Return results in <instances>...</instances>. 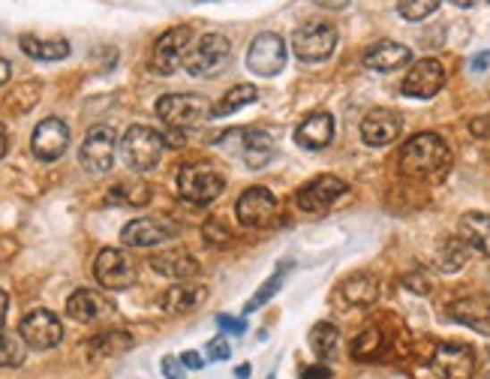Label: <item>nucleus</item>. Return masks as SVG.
Returning a JSON list of instances; mask_svg holds the SVG:
<instances>
[{
  "label": "nucleus",
  "mask_w": 490,
  "mask_h": 379,
  "mask_svg": "<svg viewBox=\"0 0 490 379\" xmlns=\"http://www.w3.org/2000/svg\"><path fill=\"white\" fill-rule=\"evenodd\" d=\"M401 169L403 175L418 181H439L452 169V147L445 145L443 136L436 133H418L401 147Z\"/></svg>",
  "instance_id": "obj_1"
},
{
  "label": "nucleus",
  "mask_w": 490,
  "mask_h": 379,
  "mask_svg": "<svg viewBox=\"0 0 490 379\" xmlns=\"http://www.w3.org/2000/svg\"><path fill=\"white\" fill-rule=\"evenodd\" d=\"M163 147H165V136L156 133L151 127H130L127 133L121 139V156L127 163V169L132 172H151L163 156Z\"/></svg>",
  "instance_id": "obj_2"
},
{
  "label": "nucleus",
  "mask_w": 490,
  "mask_h": 379,
  "mask_svg": "<svg viewBox=\"0 0 490 379\" xmlns=\"http://www.w3.org/2000/svg\"><path fill=\"white\" fill-rule=\"evenodd\" d=\"M156 118L169 123L172 130H190L205 123L211 114V103L199 94H165L156 103Z\"/></svg>",
  "instance_id": "obj_3"
},
{
  "label": "nucleus",
  "mask_w": 490,
  "mask_h": 379,
  "mask_svg": "<svg viewBox=\"0 0 490 379\" xmlns=\"http://www.w3.org/2000/svg\"><path fill=\"white\" fill-rule=\"evenodd\" d=\"M226 187V178L211 163H190L178 172V190L190 205H211Z\"/></svg>",
  "instance_id": "obj_4"
},
{
  "label": "nucleus",
  "mask_w": 490,
  "mask_h": 379,
  "mask_svg": "<svg viewBox=\"0 0 490 379\" xmlns=\"http://www.w3.org/2000/svg\"><path fill=\"white\" fill-rule=\"evenodd\" d=\"M232 61V43L223 34H205L193 48H187L184 70L190 76H220Z\"/></svg>",
  "instance_id": "obj_5"
},
{
  "label": "nucleus",
  "mask_w": 490,
  "mask_h": 379,
  "mask_svg": "<svg viewBox=\"0 0 490 379\" xmlns=\"http://www.w3.org/2000/svg\"><path fill=\"white\" fill-rule=\"evenodd\" d=\"M280 202L268 187H250L241 193V199L235 205V217L241 226L247 229H265L277 220Z\"/></svg>",
  "instance_id": "obj_6"
},
{
  "label": "nucleus",
  "mask_w": 490,
  "mask_h": 379,
  "mask_svg": "<svg viewBox=\"0 0 490 379\" xmlns=\"http://www.w3.org/2000/svg\"><path fill=\"white\" fill-rule=\"evenodd\" d=\"M190 37H193V30H190L187 24H181V28L165 30V34L156 39L151 48V70L156 76H172V72H178V67H184Z\"/></svg>",
  "instance_id": "obj_7"
},
{
  "label": "nucleus",
  "mask_w": 490,
  "mask_h": 379,
  "mask_svg": "<svg viewBox=\"0 0 490 379\" xmlns=\"http://www.w3.org/2000/svg\"><path fill=\"white\" fill-rule=\"evenodd\" d=\"M334 46H337V30L334 24H325V21H310L292 34L295 55L307 63L325 61V57H331V52H334Z\"/></svg>",
  "instance_id": "obj_8"
},
{
  "label": "nucleus",
  "mask_w": 490,
  "mask_h": 379,
  "mask_svg": "<svg viewBox=\"0 0 490 379\" xmlns=\"http://www.w3.org/2000/svg\"><path fill=\"white\" fill-rule=\"evenodd\" d=\"M114 151H118V139H114V130L106 127V123H97V127L88 130L85 145H81V166L94 175H103V172L112 169L114 163Z\"/></svg>",
  "instance_id": "obj_9"
},
{
  "label": "nucleus",
  "mask_w": 490,
  "mask_h": 379,
  "mask_svg": "<svg viewBox=\"0 0 490 379\" xmlns=\"http://www.w3.org/2000/svg\"><path fill=\"white\" fill-rule=\"evenodd\" d=\"M247 67L256 76H277L280 70L286 67V43L280 34H259L250 43V52H247Z\"/></svg>",
  "instance_id": "obj_10"
},
{
  "label": "nucleus",
  "mask_w": 490,
  "mask_h": 379,
  "mask_svg": "<svg viewBox=\"0 0 490 379\" xmlns=\"http://www.w3.org/2000/svg\"><path fill=\"white\" fill-rule=\"evenodd\" d=\"M430 367L439 379H472L476 374V352L467 343H439L430 358Z\"/></svg>",
  "instance_id": "obj_11"
},
{
  "label": "nucleus",
  "mask_w": 490,
  "mask_h": 379,
  "mask_svg": "<svg viewBox=\"0 0 490 379\" xmlns=\"http://www.w3.org/2000/svg\"><path fill=\"white\" fill-rule=\"evenodd\" d=\"M19 334L33 350H55V346L63 341V325L52 310L39 307V310H30L28 316L21 319Z\"/></svg>",
  "instance_id": "obj_12"
},
{
  "label": "nucleus",
  "mask_w": 490,
  "mask_h": 379,
  "mask_svg": "<svg viewBox=\"0 0 490 379\" xmlns=\"http://www.w3.org/2000/svg\"><path fill=\"white\" fill-rule=\"evenodd\" d=\"M346 193V181L337 178V175H319L313 178L310 184H304L298 190V208L307 211V214H322L334 205L340 196Z\"/></svg>",
  "instance_id": "obj_13"
},
{
  "label": "nucleus",
  "mask_w": 490,
  "mask_h": 379,
  "mask_svg": "<svg viewBox=\"0 0 490 379\" xmlns=\"http://www.w3.org/2000/svg\"><path fill=\"white\" fill-rule=\"evenodd\" d=\"M94 274L103 290H127V286H132V280H136V268H132L127 253L109 247V250H103L97 257Z\"/></svg>",
  "instance_id": "obj_14"
},
{
  "label": "nucleus",
  "mask_w": 490,
  "mask_h": 379,
  "mask_svg": "<svg viewBox=\"0 0 490 379\" xmlns=\"http://www.w3.org/2000/svg\"><path fill=\"white\" fill-rule=\"evenodd\" d=\"M445 85V67L434 57H425V61L412 63V70L406 72L403 79V94L415 97V100H430L436 97Z\"/></svg>",
  "instance_id": "obj_15"
},
{
  "label": "nucleus",
  "mask_w": 490,
  "mask_h": 379,
  "mask_svg": "<svg viewBox=\"0 0 490 379\" xmlns=\"http://www.w3.org/2000/svg\"><path fill=\"white\" fill-rule=\"evenodd\" d=\"M178 235V223L169 217H139L123 226L121 241L127 247H156L163 241H172Z\"/></svg>",
  "instance_id": "obj_16"
},
{
  "label": "nucleus",
  "mask_w": 490,
  "mask_h": 379,
  "mask_svg": "<svg viewBox=\"0 0 490 379\" xmlns=\"http://www.w3.org/2000/svg\"><path fill=\"white\" fill-rule=\"evenodd\" d=\"M66 145H70V127L61 118H46L37 123L30 136V147L33 154L43 163H55L66 154Z\"/></svg>",
  "instance_id": "obj_17"
},
{
  "label": "nucleus",
  "mask_w": 490,
  "mask_h": 379,
  "mask_svg": "<svg viewBox=\"0 0 490 379\" xmlns=\"http://www.w3.org/2000/svg\"><path fill=\"white\" fill-rule=\"evenodd\" d=\"M448 316L460 325H469L472 332L487 334L490 337V295H463V299L452 301L448 307Z\"/></svg>",
  "instance_id": "obj_18"
},
{
  "label": "nucleus",
  "mask_w": 490,
  "mask_h": 379,
  "mask_svg": "<svg viewBox=\"0 0 490 379\" xmlns=\"http://www.w3.org/2000/svg\"><path fill=\"white\" fill-rule=\"evenodd\" d=\"M397 136H401V118L392 109H373L361 121V139L370 147L392 145Z\"/></svg>",
  "instance_id": "obj_19"
},
{
  "label": "nucleus",
  "mask_w": 490,
  "mask_h": 379,
  "mask_svg": "<svg viewBox=\"0 0 490 379\" xmlns=\"http://www.w3.org/2000/svg\"><path fill=\"white\" fill-rule=\"evenodd\" d=\"M334 139V118L328 112H317L310 118L301 121V127L295 130V142L307 147V151H322Z\"/></svg>",
  "instance_id": "obj_20"
},
{
  "label": "nucleus",
  "mask_w": 490,
  "mask_h": 379,
  "mask_svg": "<svg viewBox=\"0 0 490 379\" xmlns=\"http://www.w3.org/2000/svg\"><path fill=\"white\" fill-rule=\"evenodd\" d=\"M410 61H412V52H410V48L401 46V43H392V39L370 46L368 52H364V67H368V70H376V72L403 70Z\"/></svg>",
  "instance_id": "obj_21"
},
{
  "label": "nucleus",
  "mask_w": 490,
  "mask_h": 379,
  "mask_svg": "<svg viewBox=\"0 0 490 379\" xmlns=\"http://www.w3.org/2000/svg\"><path fill=\"white\" fill-rule=\"evenodd\" d=\"M151 268L156 274L169 277V280H190L199 274V262L196 257H190L187 250H160L151 257Z\"/></svg>",
  "instance_id": "obj_22"
},
{
  "label": "nucleus",
  "mask_w": 490,
  "mask_h": 379,
  "mask_svg": "<svg viewBox=\"0 0 490 379\" xmlns=\"http://www.w3.org/2000/svg\"><path fill=\"white\" fill-rule=\"evenodd\" d=\"M205 286L199 283H187V280H178L172 290H165V295L160 299V307L169 313V316H181V313L196 310L199 304L205 301Z\"/></svg>",
  "instance_id": "obj_23"
},
{
  "label": "nucleus",
  "mask_w": 490,
  "mask_h": 379,
  "mask_svg": "<svg viewBox=\"0 0 490 379\" xmlns=\"http://www.w3.org/2000/svg\"><path fill=\"white\" fill-rule=\"evenodd\" d=\"M132 334L130 332H103L97 337H90L85 352L90 361H109V358H118L123 352L132 350Z\"/></svg>",
  "instance_id": "obj_24"
},
{
  "label": "nucleus",
  "mask_w": 490,
  "mask_h": 379,
  "mask_svg": "<svg viewBox=\"0 0 490 379\" xmlns=\"http://www.w3.org/2000/svg\"><path fill=\"white\" fill-rule=\"evenodd\" d=\"M66 313H70L76 323H94V319L109 313V304L94 290H76L66 301Z\"/></svg>",
  "instance_id": "obj_25"
},
{
  "label": "nucleus",
  "mask_w": 490,
  "mask_h": 379,
  "mask_svg": "<svg viewBox=\"0 0 490 379\" xmlns=\"http://www.w3.org/2000/svg\"><path fill=\"white\" fill-rule=\"evenodd\" d=\"M340 292H343V299L349 304H355V307H370V304L379 299V280L361 271V274H352L349 280H343Z\"/></svg>",
  "instance_id": "obj_26"
},
{
  "label": "nucleus",
  "mask_w": 490,
  "mask_h": 379,
  "mask_svg": "<svg viewBox=\"0 0 490 379\" xmlns=\"http://www.w3.org/2000/svg\"><path fill=\"white\" fill-rule=\"evenodd\" d=\"M19 46L33 61H63V57L70 55V43H66V39H39V37L24 34L19 39Z\"/></svg>",
  "instance_id": "obj_27"
},
{
  "label": "nucleus",
  "mask_w": 490,
  "mask_h": 379,
  "mask_svg": "<svg viewBox=\"0 0 490 379\" xmlns=\"http://www.w3.org/2000/svg\"><path fill=\"white\" fill-rule=\"evenodd\" d=\"M460 238L490 257V214H467L460 220Z\"/></svg>",
  "instance_id": "obj_28"
},
{
  "label": "nucleus",
  "mask_w": 490,
  "mask_h": 379,
  "mask_svg": "<svg viewBox=\"0 0 490 379\" xmlns=\"http://www.w3.org/2000/svg\"><path fill=\"white\" fill-rule=\"evenodd\" d=\"M241 136H244V160H247V166L262 169L265 163L271 160V154H274L271 136L265 133V130H244Z\"/></svg>",
  "instance_id": "obj_29"
},
{
  "label": "nucleus",
  "mask_w": 490,
  "mask_h": 379,
  "mask_svg": "<svg viewBox=\"0 0 490 379\" xmlns=\"http://www.w3.org/2000/svg\"><path fill=\"white\" fill-rule=\"evenodd\" d=\"M256 100H259V90L253 85H235L220 103L211 105V114L214 118H226V114H235L238 109H244V105H250Z\"/></svg>",
  "instance_id": "obj_30"
},
{
  "label": "nucleus",
  "mask_w": 490,
  "mask_h": 379,
  "mask_svg": "<svg viewBox=\"0 0 490 379\" xmlns=\"http://www.w3.org/2000/svg\"><path fill=\"white\" fill-rule=\"evenodd\" d=\"M24 358H28V343H24V337L0 328V367H21Z\"/></svg>",
  "instance_id": "obj_31"
},
{
  "label": "nucleus",
  "mask_w": 490,
  "mask_h": 379,
  "mask_svg": "<svg viewBox=\"0 0 490 379\" xmlns=\"http://www.w3.org/2000/svg\"><path fill=\"white\" fill-rule=\"evenodd\" d=\"M382 352H385V334H382V328H368V332H361L352 341V356L359 361H373L379 358Z\"/></svg>",
  "instance_id": "obj_32"
},
{
  "label": "nucleus",
  "mask_w": 490,
  "mask_h": 379,
  "mask_svg": "<svg viewBox=\"0 0 490 379\" xmlns=\"http://www.w3.org/2000/svg\"><path fill=\"white\" fill-rule=\"evenodd\" d=\"M337 346H340V332H337V325L319 323V325H313V328H310V350L317 352L319 358H331V356L337 352Z\"/></svg>",
  "instance_id": "obj_33"
},
{
  "label": "nucleus",
  "mask_w": 490,
  "mask_h": 379,
  "mask_svg": "<svg viewBox=\"0 0 490 379\" xmlns=\"http://www.w3.org/2000/svg\"><path fill=\"white\" fill-rule=\"evenodd\" d=\"M109 202L114 205H148L151 202V190L142 181H123L109 190Z\"/></svg>",
  "instance_id": "obj_34"
},
{
  "label": "nucleus",
  "mask_w": 490,
  "mask_h": 379,
  "mask_svg": "<svg viewBox=\"0 0 490 379\" xmlns=\"http://www.w3.org/2000/svg\"><path fill=\"white\" fill-rule=\"evenodd\" d=\"M289 268H292V265H289V262H286L283 268H277V271H274V274H271V277H268V280H265V283H262V290L256 292L250 301H247L244 313H253V310L265 307V304H268V301L274 299V295H277V290H280V286H283V280H286V274H289Z\"/></svg>",
  "instance_id": "obj_35"
},
{
  "label": "nucleus",
  "mask_w": 490,
  "mask_h": 379,
  "mask_svg": "<svg viewBox=\"0 0 490 379\" xmlns=\"http://www.w3.org/2000/svg\"><path fill=\"white\" fill-rule=\"evenodd\" d=\"M439 4H443V0H397V10H401L403 19L421 21L427 19V15H434Z\"/></svg>",
  "instance_id": "obj_36"
},
{
  "label": "nucleus",
  "mask_w": 490,
  "mask_h": 379,
  "mask_svg": "<svg viewBox=\"0 0 490 379\" xmlns=\"http://www.w3.org/2000/svg\"><path fill=\"white\" fill-rule=\"evenodd\" d=\"M467 262V241H448L443 247V268L445 271H460Z\"/></svg>",
  "instance_id": "obj_37"
},
{
  "label": "nucleus",
  "mask_w": 490,
  "mask_h": 379,
  "mask_svg": "<svg viewBox=\"0 0 490 379\" xmlns=\"http://www.w3.org/2000/svg\"><path fill=\"white\" fill-rule=\"evenodd\" d=\"M37 97H39V85H37V81H24V85H19L10 94V100H6V109H13V105L21 100V112H28L30 105L37 103Z\"/></svg>",
  "instance_id": "obj_38"
},
{
  "label": "nucleus",
  "mask_w": 490,
  "mask_h": 379,
  "mask_svg": "<svg viewBox=\"0 0 490 379\" xmlns=\"http://www.w3.org/2000/svg\"><path fill=\"white\" fill-rule=\"evenodd\" d=\"M202 235H205V241H211L214 247H223V244H229V241H232V232H229L226 223H223L220 217L207 220L205 229H202Z\"/></svg>",
  "instance_id": "obj_39"
},
{
  "label": "nucleus",
  "mask_w": 490,
  "mask_h": 379,
  "mask_svg": "<svg viewBox=\"0 0 490 379\" xmlns=\"http://www.w3.org/2000/svg\"><path fill=\"white\" fill-rule=\"evenodd\" d=\"M403 286H410V290L418 292V295H427L430 290H434V283H430V277L425 274V271H412V274H406Z\"/></svg>",
  "instance_id": "obj_40"
},
{
  "label": "nucleus",
  "mask_w": 490,
  "mask_h": 379,
  "mask_svg": "<svg viewBox=\"0 0 490 379\" xmlns=\"http://www.w3.org/2000/svg\"><path fill=\"white\" fill-rule=\"evenodd\" d=\"M232 356V346L226 337H214L211 343H207V361H226Z\"/></svg>",
  "instance_id": "obj_41"
},
{
  "label": "nucleus",
  "mask_w": 490,
  "mask_h": 379,
  "mask_svg": "<svg viewBox=\"0 0 490 379\" xmlns=\"http://www.w3.org/2000/svg\"><path fill=\"white\" fill-rule=\"evenodd\" d=\"M160 367H163V376L165 379H184V361L181 358H174V356H165L163 361H160Z\"/></svg>",
  "instance_id": "obj_42"
},
{
  "label": "nucleus",
  "mask_w": 490,
  "mask_h": 379,
  "mask_svg": "<svg viewBox=\"0 0 490 379\" xmlns=\"http://www.w3.org/2000/svg\"><path fill=\"white\" fill-rule=\"evenodd\" d=\"M217 325L223 328V332H229V334H244L247 332L244 319H232V316H226V313H220V316H217Z\"/></svg>",
  "instance_id": "obj_43"
},
{
  "label": "nucleus",
  "mask_w": 490,
  "mask_h": 379,
  "mask_svg": "<svg viewBox=\"0 0 490 379\" xmlns=\"http://www.w3.org/2000/svg\"><path fill=\"white\" fill-rule=\"evenodd\" d=\"M469 133L476 139H490V114H478V118H472Z\"/></svg>",
  "instance_id": "obj_44"
},
{
  "label": "nucleus",
  "mask_w": 490,
  "mask_h": 379,
  "mask_svg": "<svg viewBox=\"0 0 490 379\" xmlns=\"http://www.w3.org/2000/svg\"><path fill=\"white\" fill-rule=\"evenodd\" d=\"M331 376L334 374H331L328 365H310V367L301 370V379H331Z\"/></svg>",
  "instance_id": "obj_45"
},
{
  "label": "nucleus",
  "mask_w": 490,
  "mask_h": 379,
  "mask_svg": "<svg viewBox=\"0 0 490 379\" xmlns=\"http://www.w3.org/2000/svg\"><path fill=\"white\" fill-rule=\"evenodd\" d=\"M181 361H184L187 370H202L205 367V361H202V356H199V352H184V356H181Z\"/></svg>",
  "instance_id": "obj_46"
},
{
  "label": "nucleus",
  "mask_w": 490,
  "mask_h": 379,
  "mask_svg": "<svg viewBox=\"0 0 490 379\" xmlns=\"http://www.w3.org/2000/svg\"><path fill=\"white\" fill-rule=\"evenodd\" d=\"M469 67H472V72L487 70V67H490V52H485V55H476V57H472V63H469Z\"/></svg>",
  "instance_id": "obj_47"
},
{
  "label": "nucleus",
  "mask_w": 490,
  "mask_h": 379,
  "mask_svg": "<svg viewBox=\"0 0 490 379\" xmlns=\"http://www.w3.org/2000/svg\"><path fill=\"white\" fill-rule=\"evenodd\" d=\"M6 313H10V295L0 290V328H4V323H6Z\"/></svg>",
  "instance_id": "obj_48"
},
{
  "label": "nucleus",
  "mask_w": 490,
  "mask_h": 379,
  "mask_svg": "<svg viewBox=\"0 0 490 379\" xmlns=\"http://www.w3.org/2000/svg\"><path fill=\"white\" fill-rule=\"evenodd\" d=\"M10 76H13L10 61H4V57H0V85H6V81H10Z\"/></svg>",
  "instance_id": "obj_49"
},
{
  "label": "nucleus",
  "mask_w": 490,
  "mask_h": 379,
  "mask_svg": "<svg viewBox=\"0 0 490 379\" xmlns=\"http://www.w3.org/2000/svg\"><path fill=\"white\" fill-rule=\"evenodd\" d=\"M319 6H325V10H343L349 0H317Z\"/></svg>",
  "instance_id": "obj_50"
},
{
  "label": "nucleus",
  "mask_w": 490,
  "mask_h": 379,
  "mask_svg": "<svg viewBox=\"0 0 490 379\" xmlns=\"http://www.w3.org/2000/svg\"><path fill=\"white\" fill-rule=\"evenodd\" d=\"M6 154V130H4V123H0V156Z\"/></svg>",
  "instance_id": "obj_51"
},
{
  "label": "nucleus",
  "mask_w": 490,
  "mask_h": 379,
  "mask_svg": "<svg viewBox=\"0 0 490 379\" xmlns=\"http://www.w3.org/2000/svg\"><path fill=\"white\" fill-rule=\"evenodd\" d=\"M452 4H454V6H460V10H469V6L476 4V0H452Z\"/></svg>",
  "instance_id": "obj_52"
},
{
  "label": "nucleus",
  "mask_w": 490,
  "mask_h": 379,
  "mask_svg": "<svg viewBox=\"0 0 490 379\" xmlns=\"http://www.w3.org/2000/svg\"><path fill=\"white\" fill-rule=\"evenodd\" d=\"M238 376H241V379H247V376H250V367H247V365H244V367H238Z\"/></svg>",
  "instance_id": "obj_53"
}]
</instances>
